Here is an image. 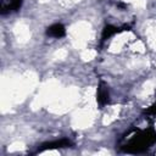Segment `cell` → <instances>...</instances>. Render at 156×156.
Wrapping results in <instances>:
<instances>
[{"instance_id": "4", "label": "cell", "mask_w": 156, "mask_h": 156, "mask_svg": "<svg viewBox=\"0 0 156 156\" xmlns=\"http://www.w3.org/2000/svg\"><path fill=\"white\" fill-rule=\"evenodd\" d=\"M107 101H108V91H107V88L105 87V84L101 83L98 89V102L100 105H105Z\"/></svg>"}, {"instance_id": "3", "label": "cell", "mask_w": 156, "mask_h": 156, "mask_svg": "<svg viewBox=\"0 0 156 156\" xmlns=\"http://www.w3.org/2000/svg\"><path fill=\"white\" fill-rule=\"evenodd\" d=\"M46 33L54 38H60V37L65 35V27L61 23H55L48 28Z\"/></svg>"}, {"instance_id": "2", "label": "cell", "mask_w": 156, "mask_h": 156, "mask_svg": "<svg viewBox=\"0 0 156 156\" xmlns=\"http://www.w3.org/2000/svg\"><path fill=\"white\" fill-rule=\"evenodd\" d=\"M71 145V141L67 139H61V140H55V141H50V143H45L41 145V147L39 149V151L46 150V149H58V147H67Z\"/></svg>"}, {"instance_id": "1", "label": "cell", "mask_w": 156, "mask_h": 156, "mask_svg": "<svg viewBox=\"0 0 156 156\" xmlns=\"http://www.w3.org/2000/svg\"><path fill=\"white\" fill-rule=\"evenodd\" d=\"M22 4V0H1V13L5 15L7 12L17 10Z\"/></svg>"}, {"instance_id": "5", "label": "cell", "mask_w": 156, "mask_h": 156, "mask_svg": "<svg viewBox=\"0 0 156 156\" xmlns=\"http://www.w3.org/2000/svg\"><path fill=\"white\" fill-rule=\"evenodd\" d=\"M118 30H117V28L116 27H113V26H106L105 28H104V32H102V37H101V40L104 41V40H106L107 38H110L111 35H113L115 33H117Z\"/></svg>"}]
</instances>
